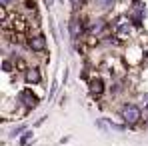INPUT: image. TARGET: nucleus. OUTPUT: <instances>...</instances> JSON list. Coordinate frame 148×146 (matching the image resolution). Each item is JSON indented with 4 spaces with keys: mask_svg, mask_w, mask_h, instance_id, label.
Returning a JSON list of instances; mask_svg holds the SVG:
<instances>
[{
    "mask_svg": "<svg viewBox=\"0 0 148 146\" xmlns=\"http://www.w3.org/2000/svg\"><path fill=\"white\" fill-rule=\"evenodd\" d=\"M120 116L126 124H136V122H140L142 114H140V108L136 104H124L120 108Z\"/></svg>",
    "mask_w": 148,
    "mask_h": 146,
    "instance_id": "obj_1",
    "label": "nucleus"
},
{
    "mask_svg": "<svg viewBox=\"0 0 148 146\" xmlns=\"http://www.w3.org/2000/svg\"><path fill=\"white\" fill-rule=\"evenodd\" d=\"M18 102L26 106V108H36V104H38V98L34 96V92L32 90H22L20 94H18Z\"/></svg>",
    "mask_w": 148,
    "mask_h": 146,
    "instance_id": "obj_2",
    "label": "nucleus"
},
{
    "mask_svg": "<svg viewBox=\"0 0 148 146\" xmlns=\"http://www.w3.org/2000/svg\"><path fill=\"white\" fill-rule=\"evenodd\" d=\"M28 46H30V50H34V52H42V50L46 48V40H44L42 34H38V36H34V38L28 40Z\"/></svg>",
    "mask_w": 148,
    "mask_h": 146,
    "instance_id": "obj_3",
    "label": "nucleus"
},
{
    "mask_svg": "<svg viewBox=\"0 0 148 146\" xmlns=\"http://www.w3.org/2000/svg\"><path fill=\"white\" fill-rule=\"evenodd\" d=\"M142 16H144V6H136V8H132L130 18H132L134 26H140V18H142Z\"/></svg>",
    "mask_w": 148,
    "mask_h": 146,
    "instance_id": "obj_4",
    "label": "nucleus"
},
{
    "mask_svg": "<svg viewBox=\"0 0 148 146\" xmlns=\"http://www.w3.org/2000/svg\"><path fill=\"white\" fill-rule=\"evenodd\" d=\"M24 78H26V82H32V84L40 82V72H38V68H28Z\"/></svg>",
    "mask_w": 148,
    "mask_h": 146,
    "instance_id": "obj_5",
    "label": "nucleus"
},
{
    "mask_svg": "<svg viewBox=\"0 0 148 146\" xmlns=\"http://www.w3.org/2000/svg\"><path fill=\"white\" fill-rule=\"evenodd\" d=\"M102 88H104V84H102V80H92V82H90V92H92V94H100V92H102Z\"/></svg>",
    "mask_w": 148,
    "mask_h": 146,
    "instance_id": "obj_6",
    "label": "nucleus"
},
{
    "mask_svg": "<svg viewBox=\"0 0 148 146\" xmlns=\"http://www.w3.org/2000/svg\"><path fill=\"white\" fill-rule=\"evenodd\" d=\"M112 4H114V0H96V6L100 10H104V12L112 10Z\"/></svg>",
    "mask_w": 148,
    "mask_h": 146,
    "instance_id": "obj_7",
    "label": "nucleus"
},
{
    "mask_svg": "<svg viewBox=\"0 0 148 146\" xmlns=\"http://www.w3.org/2000/svg\"><path fill=\"white\" fill-rule=\"evenodd\" d=\"M22 130H24V126H18V128H12V130H10V138H14V136H18V134H20Z\"/></svg>",
    "mask_w": 148,
    "mask_h": 146,
    "instance_id": "obj_8",
    "label": "nucleus"
},
{
    "mask_svg": "<svg viewBox=\"0 0 148 146\" xmlns=\"http://www.w3.org/2000/svg\"><path fill=\"white\" fill-rule=\"evenodd\" d=\"M30 136H32V134H30V132H26V134H24V138H22V144H28V140H30Z\"/></svg>",
    "mask_w": 148,
    "mask_h": 146,
    "instance_id": "obj_9",
    "label": "nucleus"
},
{
    "mask_svg": "<svg viewBox=\"0 0 148 146\" xmlns=\"http://www.w3.org/2000/svg\"><path fill=\"white\" fill-rule=\"evenodd\" d=\"M0 2H2V8H8V6H10V2H12V0H0Z\"/></svg>",
    "mask_w": 148,
    "mask_h": 146,
    "instance_id": "obj_10",
    "label": "nucleus"
},
{
    "mask_svg": "<svg viewBox=\"0 0 148 146\" xmlns=\"http://www.w3.org/2000/svg\"><path fill=\"white\" fill-rule=\"evenodd\" d=\"M78 2H80V0H72V4H74V8H78Z\"/></svg>",
    "mask_w": 148,
    "mask_h": 146,
    "instance_id": "obj_11",
    "label": "nucleus"
},
{
    "mask_svg": "<svg viewBox=\"0 0 148 146\" xmlns=\"http://www.w3.org/2000/svg\"><path fill=\"white\" fill-rule=\"evenodd\" d=\"M146 124H148V122H146Z\"/></svg>",
    "mask_w": 148,
    "mask_h": 146,
    "instance_id": "obj_12",
    "label": "nucleus"
}]
</instances>
